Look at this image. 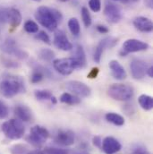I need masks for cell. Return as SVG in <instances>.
Returning a JSON list of instances; mask_svg holds the SVG:
<instances>
[{
    "mask_svg": "<svg viewBox=\"0 0 153 154\" xmlns=\"http://www.w3.org/2000/svg\"><path fill=\"white\" fill-rule=\"evenodd\" d=\"M35 18L43 27L50 32H54L57 30L63 16L62 14L55 8L39 6L36 10Z\"/></svg>",
    "mask_w": 153,
    "mask_h": 154,
    "instance_id": "6da1fadb",
    "label": "cell"
},
{
    "mask_svg": "<svg viewBox=\"0 0 153 154\" xmlns=\"http://www.w3.org/2000/svg\"><path fill=\"white\" fill-rule=\"evenodd\" d=\"M25 91V84L23 78L7 75L0 81V93L5 98H13Z\"/></svg>",
    "mask_w": 153,
    "mask_h": 154,
    "instance_id": "7a4b0ae2",
    "label": "cell"
},
{
    "mask_svg": "<svg viewBox=\"0 0 153 154\" xmlns=\"http://www.w3.org/2000/svg\"><path fill=\"white\" fill-rule=\"evenodd\" d=\"M2 132L10 140H19L25 133V127L20 119L13 118L5 121L2 125Z\"/></svg>",
    "mask_w": 153,
    "mask_h": 154,
    "instance_id": "3957f363",
    "label": "cell"
},
{
    "mask_svg": "<svg viewBox=\"0 0 153 154\" xmlns=\"http://www.w3.org/2000/svg\"><path fill=\"white\" fill-rule=\"evenodd\" d=\"M133 87L124 83H114L108 90L109 96L117 101H128L133 98Z\"/></svg>",
    "mask_w": 153,
    "mask_h": 154,
    "instance_id": "277c9868",
    "label": "cell"
},
{
    "mask_svg": "<svg viewBox=\"0 0 153 154\" xmlns=\"http://www.w3.org/2000/svg\"><path fill=\"white\" fill-rule=\"evenodd\" d=\"M0 48L5 54L9 56H14L21 60H25L29 57V54L18 46L14 38H8L5 39L1 44Z\"/></svg>",
    "mask_w": 153,
    "mask_h": 154,
    "instance_id": "5b68a950",
    "label": "cell"
},
{
    "mask_svg": "<svg viewBox=\"0 0 153 154\" xmlns=\"http://www.w3.org/2000/svg\"><path fill=\"white\" fill-rule=\"evenodd\" d=\"M49 138V132L47 128L41 125H34L32 127L30 134L27 136L26 140L34 147L40 148Z\"/></svg>",
    "mask_w": 153,
    "mask_h": 154,
    "instance_id": "8992f818",
    "label": "cell"
},
{
    "mask_svg": "<svg viewBox=\"0 0 153 154\" xmlns=\"http://www.w3.org/2000/svg\"><path fill=\"white\" fill-rule=\"evenodd\" d=\"M54 69L62 75H69L78 68L76 61L74 57L58 58L53 60Z\"/></svg>",
    "mask_w": 153,
    "mask_h": 154,
    "instance_id": "52a82bcc",
    "label": "cell"
},
{
    "mask_svg": "<svg viewBox=\"0 0 153 154\" xmlns=\"http://www.w3.org/2000/svg\"><path fill=\"white\" fill-rule=\"evenodd\" d=\"M149 48V44L136 38H129L123 44V48L120 51L122 57H125L130 53H135L140 51H145Z\"/></svg>",
    "mask_w": 153,
    "mask_h": 154,
    "instance_id": "ba28073f",
    "label": "cell"
},
{
    "mask_svg": "<svg viewBox=\"0 0 153 154\" xmlns=\"http://www.w3.org/2000/svg\"><path fill=\"white\" fill-rule=\"evenodd\" d=\"M66 89L73 92L74 95L81 98H87L90 95V88L84 82L80 81H69L66 83Z\"/></svg>",
    "mask_w": 153,
    "mask_h": 154,
    "instance_id": "9c48e42d",
    "label": "cell"
},
{
    "mask_svg": "<svg viewBox=\"0 0 153 154\" xmlns=\"http://www.w3.org/2000/svg\"><path fill=\"white\" fill-rule=\"evenodd\" d=\"M118 39L113 37H107L101 39L99 44L97 45L95 50H94V54H93V60L96 63H99L103 55V52L106 48H114L115 45L117 44Z\"/></svg>",
    "mask_w": 153,
    "mask_h": 154,
    "instance_id": "30bf717a",
    "label": "cell"
},
{
    "mask_svg": "<svg viewBox=\"0 0 153 154\" xmlns=\"http://www.w3.org/2000/svg\"><path fill=\"white\" fill-rule=\"evenodd\" d=\"M148 67L147 63L140 58H133L130 63L131 75L135 80H141L145 76Z\"/></svg>",
    "mask_w": 153,
    "mask_h": 154,
    "instance_id": "8fae6325",
    "label": "cell"
},
{
    "mask_svg": "<svg viewBox=\"0 0 153 154\" xmlns=\"http://www.w3.org/2000/svg\"><path fill=\"white\" fill-rule=\"evenodd\" d=\"M104 14H105L107 20L112 23H116L120 22V20L122 19V13H121L120 8L109 0L106 1Z\"/></svg>",
    "mask_w": 153,
    "mask_h": 154,
    "instance_id": "7c38bea8",
    "label": "cell"
},
{
    "mask_svg": "<svg viewBox=\"0 0 153 154\" xmlns=\"http://www.w3.org/2000/svg\"><path fill=\"white\" fill-rule=\"evenodd\" d=\"M55 142L63 146H71L75 142V134L72 130H59L56 134Z\"/></svg>",
    "mask_w": 153,
    "mask_h": 154,
    "instance_id": "4fadbf2b",
    "label": "cell"
},
{
    "mask_svg": "<svg viewBox=\"0 0 153 154\" xmlns=\"http://www.w3.org/2000/svg\"><path fill=\"white\" fill-rule=\"evenodd\" d=\"M54 45L60 50L69 51L73 48V44L63 31H57L54 34Z\"/></svg>",
    "mask_w": 153,
    "mask_h": 154,
    "instance_id": "5bb4252c",
    "label": "cell"
},
{
    "mask_svg": "<svg viewBox=\"0 0 153 154\" xmlns=\"http://www.w3.org/2000/svg\"><path fill=\"white\" fill-rule=\"evenodd\" d=\"M122 149V145L118 140L112 136H107L102 140L101 150L106 154H115Z\"/></svg>",
    "mask_w": 153,
    "mask_h": 154,
    "instance_id": "9a60e30c",
    "label": "cell"
},
{
    "mask_svg": "<svg viewBox=\"0 0 153 154\" xmlns=\"http://www.w3.org/2000/svg\"><path fill=\"white\" fill-rule=\"evenodd\" d=\"M134 27L142 32H151L153 23L151 20L145 16H138L133 20Z\"/></svg>",
    "mask_w": 153,
    "mask_h": 154,
    "instance_id": "2e32d148",
    "label": "cell"
},
{
    "mask_svg": "<svg viewBox=\"0 0 153 154\" xmlns=\"http://www.w3.org/2000/svg\"><path fill=\"white\" fill-rule=\"evenodd\" d=\"M109 68L111 70L112 76L116 80L122 81L127 77V74L124 66L117 61V60H111L109 62Z\"/></svg>",
    "mask_w": 153,
    "mask_h": 154,
    "instance_id": "e0dca14e",
    "label": "cell"
},
{
    "mask_svg": "<svg viewBox=\"0 0 153 154\" xmlns=\"http://www.w3.org/2000/svg\"><path fill=\"white\" fill-rule=\"evenodd\" d=\"M14 115L22 122H30L32 119V113L30 108L25 105H17L14 109Z\"/></svg>",
    "mask_w": 153,
    "mask_h": 154,
    "instance_id": "ac0fdd59",
    "label": "cell"
},
{
    "mask_svg": "<svg viewBox=\"0 0 153 154\" xmlns=\"http://www.w3.org/2000/svg\"><path fill=\"white\" fill-rule=\"evenodd\" d=\"M22 14L16 8H7V23H10L12 28H17L22 23Z\"/></svg>",
    "mask_w": 153,
    "mask_h": 154,
    "instance_id": "d6986e66",
    "label": "cell"
},
{
    "mask_svg": "<svg viewBox=\"0 0 153 154\" xmlns=\"http://www.w3.org/2000/svg\"><path fill=\"white\" fill-rule=\"evenodd\" d=\"M78 66V68H83L86 66V55L85 51L81 45H77L75 49V56L74 57Z\"/></svg>",
    "mask_w": 153,
    "mask_h": 154,
    "instance_id": "ffe728a7",
    "label": "cell"
},
{
    "mask_svg": "<svg viewBox=\"0 0 153 154\" xmlns=\"http://www.w3.org/2000/svg\"><path fill=\"white\" fill-rule=\"evenodd\" d=\"M59 100L62 103L67 104V105H71V106H75V105H78L81 103V99L79 97H77L74 94L68 93V92H64L60 98Z\"/></svg>",
    "mask_w": 153,
    "mask_h": 154,
    "instance_id": "44dd1931",
    "label": "cell"
},
{
    "mask_svg": "<svg viewBox=\"0 0 153 154\" xmlns=\"http://www.w3.org/2000/svg\"><path fill=\"white\" fill-rule=\"evenodd\" d=\"M138 102L141 108L146 111L151 110L153 108V99L152 97L147 94H142L138 98Z\"/></svg>",
    "mask_w": 153,
    "mask_h": 154,
    "instance_id": "7402d4cb",
    "label": "cell"
},
{
    "mask_svg": "<svg viewBox=\"0 0 153 154\" xmlns=\"http://www.w3.org/2000/svg\"><path fill=\"white\" fill-rule=\"evenodd\" d=\"M105 118L108 122L115 125L116 126H122L124 125V118L119 114L115 112H109L105 116Z\"/></svg>",
    "mask_w": 153,
    "mask_h": 154,
    "instance_id": "603a6c76",
    "label": "cell"
},
{
    "mask_svg": "<svg viewBox=\"0 0 153 154\" xmlns=\"http://www.w3.org/2000/svg\"><path fill=\"white\" fill-rule=\"evenodd\" d=\"M38 58L45 62H51L55 58V53L49 48H41L38 53Z\"/></svg>",
    "mask_w": 153,
    "mask_h": 154,
    "instance_id": "cb8c5ba5",
    "label": "cell"
},
{
    "mask_svg": "<svg viewBox=\"0 0 153 154\" xmlns=\"http://www.w3.org/2000/svg\"><path fill=\"white\" fill-rule=\"evenodd\" d=\"M68 28L70 32L74 35V36H78L81 32V26H80V23L77 20L76 18H71L68 21Z\"/></svg>",
    "mask_w": 153,
    "mask_h": 154,
    "instance_id": "d4e9b609",
    "label": "cell"
},
{
    "mask_svg": "<svg viewBox=\"0 0 153 154\" xmlns=\"http://www.w3.org/2000/svg\"><path fill=\"white\" fill-rule=\"evenodd\" d=\"M29 152H30L29 147L26 144H23V143L14 144L10 148L11 154H27Z\"/></svg>",
    "mask_w": 153,
    "mask_h": 154,
    "instance_id": "484cf974",
    "label": "cell"
},
{
    "mask_svg": "<svg viewBox=\"0 0 153 154\" xmlns=\"http://www.w3.org/2000/svg\"><path fill=\"white\" fill-rule=\"evenodd\" d=\"M34 96L38 100H50L53 94L47 90H37L34 91Z\"/></svg>",
    "mask_w": 153,
    "mask_h": 154,
    "instance_id": "4316f807",
    "label": "cell"
},
{
    "mask_svg": "<svg viewBox=\"0 0 153 154\" xmlns=\"http://www.w3.org/2000/svg\"><path fill=\"white\" fill-rule=\"evenodd\" d=\"M1 63L2 65L9 69H16L18 67H20V64L11 58H8L6 57H1Z\"/></svg>",
    "mask_w": 153,
    "mask_h": 154,
    "instance_id": "83f0119b",
    "label": "cell"
},
{
    "mask_svg": "<svg viewBox=\"0 0 153 154\" xmlns=\"http://www.w3.org/2000/svg\"><path fill=\"white\" fill-rule=\"evenodd\" d=\"M23 29L28 33H37L38 32V25L33 21L28 20L23 25Z\"/></svg>",
    "mask_w": 153,
    "mask_h": 154,
    "instance_id": "f1b7e54d",
    "label": "cell"
},
{
    "mask_svg": "<svg viewBox=\"0 0 153 154\" xmlns=\"http://www.w3.org/2000/svg\"><path fill=\"white\" fill-rule=\"evenodd\" d=\"M81 19H82V22L84 23V26L90 27L91 25L92 20H91V16H90V14L88 8L82 7L81 10Z\"/></svg>",
    "mask_w": 153,
    "mask_h": 154,
    "instance_id": "f546056e",
    "label": "cell"
},
{
    "mask_svg": "<svg viewBox=\"0 0 153 154\" xmlns=\"http://www.w3.org/2000/svg\"><path fill=\"white\" fill-rule=\"evenodd\" d=\"M45 154H69V151L62 148L56 147H47L44 151Z\"/></svg>",
    "mask_w": 153,
    "mask_h": 154,
    "instance_id": "4dcf8cb0",
    "label": "cell"
},
{
    "mask_svg": "<svg viewBox=\"0 0 153 154\" xmlns=\"http://www.w3.org/2000/svg\"><path fill=\"white\" fill-rule=\"evenodd\" d=\"M89 6L94 13H99L101 9V1L100 0H90Z\"/></svg>",
    "mask_w": 153,
    "mask_h": 154,
    "instance_id": "1f68e13d",
    "label": "cell"
},
{
    "mask_svg": "<svg viewBox=\"0 0 153 154\" xmlns=\"http://www.w3.org/2000/svg\"><path fill=\"white\" fill-rule=\"evenodd\" d=\"M9 115V109L5 102L0 100V119H5Z\"/></svg>",
    "mask_w": 153,
    "mask_h": 154,
    "instance_id": "d6a6232c",
    "label": "cell"
},
{
    "mask_svg": "<svg viewBox=\"0 0 153 154\" xmlns=\"http://www.w3.org/2000/svg\"><path fill=\"white\" fill-rule=\"evenodd\" d=\"M35 38H37L38 40H41L42 42L44 43H47V44H50V38H49V36L44 32V31H40V32H37V35L35 36Z\"/></svg>",
    "mask_w": 153,
    "mask_h": 154,
    "instance_id": "836d02e7",
    "label": "cell"
},
{
    "mask_svg": "<svg viewBox=\"0 0 153 154\" xmlns=\"http://www.w3.org/2000/svg\"><path fill=\"white\" fill-rule=\"evenodd\" d=\"M99 73V69L98 67H93V68L90 71V73L87 75V77H88L89 79H95V78L98 77Z\"/></svg>",
    "mask_w": 153,
    "mask_h": 154,
    "instance_id": "e575fe53",
    "label": "cell"
},
{
    "mask_svg": "<svg viewBox=\"0 0 153 154\" xmlns=\"http://www.w3.org/2000/svg\"><path fill=\"white\" fill-rule=\"evenodd\" d=\"M92 143H93V145L95 147H98V148L101 149V145H102V139H101V137L99 136V135L94 136L93 139H92Z\"/></svg>",
    "mask_w": 153,
    "mask_h": 154,
    "instance_id": "d590c367",
    "label": "cell"
},
{
    "mask_svg": "<svg viewBox=\"0 0 153 154\" xmlns=\"http://www.w3.org/2000/svg\"><path fill=\"white\" fill-rule=\"evenodd\" d=\"M96 29L99 33H102V34H106L109 32V29L105 25H97Z\"/></svg>",
    "mask_w": 153,
    "mask_h": 154,
    "instance_id": "8d00e7d4",
    "label": "cell"
},
{
    "mask_svg": "<svg viewBox=\"0 0 153 154\" xmlns=\"http://www.w3.org/2000/svg\"><path fill=\"white\" fill-rule=\"evenodd\" d=\"M131 154H151V153H150L146 149L142 148V147H138V148L134 149V150L132 152V153Z\"/></svg>",
    "mask_w": 153,
    "mask_h": 154,
    "instance_id": "74e56055",
    "label": "cell"
},
{
    "mask_svg": "<svg viewBox=\"0 0 153 154\" xmlns=\"http://www.w3.org/2000/svg\"><path fill=\"white\" fill-rule=\"evenodd\" d=\"M146 75H148L151 77V78H152L153 77V66H150V67H148Z\"/></svg>",
    "mask_w": 153,
    "mask_h": 154,
    "instance_id": "f35d334b",
    "label": "cell"
},
{
    "mask_svg": "<svg viewBox=\"0 0 153 154\" xmlns=\"http://www.w3.org/2000/svg\"><path fill=\"white\" fill-rule=\"evenodd\" d=\"M27 154H45L43 152L41 151H38V150H35V151H30Z\"/></svg>",
    "mask_w": 153,
    "mask_h": 154,
    "instance_id": "ab89813d",
    "label": "cell"
},
{
    "mask_svg": "<svg viewBox=\"0 0 153 154\" xmlns=\"http://www.w3.org/2000/svg\"><path fill=\"white\" fill-rule=\"evenodd\" d=\"M145 3L149 7H151V8L152 7V0H145Z\"/></svg>",
    "mask_w": 153,
    "mask_h": 154,
    "instance_id": "60d3db41",
    "label": "cell"
},
{
    "mask_svg": "<svg viewBox=\"0 0 153 154\" xmlns=\"http://www.w3.org/2000/svg\"><path fill=\"white\" fill-rule=\"evenodd\" d=\"M74 154H90L89 152H85V151H80V152H75Z\"/></svg>",
    "mask_w": 153,
    "mask_h": 154,
    "instance_id": "b9f144b4",
    "label": "cell"
},
{
    "mask_svg": "<svg viewBox=\"0 0 153 154\" xmlns=\"http://www.w3.org/2000/svg\"><path fill=\"white\" fill-rule=\"evenodd\" d=\"M50 101H51V102H52L53 104H57V99H56V98H55L54 96H53V97H52V98L50 99Z\"/></svg>",
    "mask_w": 153,
    "mask_h": 154,
    "instance_id": "7bdbcfd3",
    "label": "cell"
},
{
    "mask_svg": "<svg viewBox=\"0 0 153 154\" xmlns=\"http://www.w3.org/2000/svg\"><path fill=\"white\" fill-rule=\"evenodd\" d=\"M114 1H121V2H128L130 0H114Z\"/></svg>",
    "mask_w": 153,
    "mask_h": 154,
    "instance_id": "ee69618b",
    "label": "cell"
},
{
    "mask_svg": "<svg viewBox=\"0 0 153 154\" xmlns=\"http://www.w3.org/2000/svg\"><path fill=\"white\" fill-rule=\"evenodd\" d=\"M58 1H60V2H67L69 0H58Z\"/></svg>",
    "mask_w": 153,
    "mask_h": 154,
    "instance_id": "f6af8a7d",
    "label": "cell"
},
{
    "mask_svg": "<svg viewBox=\"0 0 153 154\" xmlns=\"http://www.w3.org/2000/svg\"><path fill=\"white\" fill-rule=\"evenodd\" d=\"M130 1H133V2H137V1H139V0H130Z\"/></svg>",
    "mask_w": 153,
    "mask_h": 154,
    "instance_id": "bcb514c9",
    "label": "cell"
},
{
    "mask_svg": "<svg viewBox=\"0 0 153 154\" xmlns=\"http://www.w3.org/2000/svg\"><path fill=\"white\" fill-rule=\"evenodd\" d=\"M33 1H35V2H40L41 0H33Z\"/></svg>",
    "mask_w": 153,
    "mask_h": 154,
    "instance_id": "7dc6e473",
    "label": "cell"
},
{
    "mask_svg": "<svg viewBox=\"0 0 153 154\" xmlns=\"http://www.w3.org/2000/svg\"><path fill=\"white\" fill-rule=\"evenodd\" d=\"M0 32H1V27H0Z\"/></svg>",
    "mask_w": 153,
    "mask_h": 154,
    "instance_id": "c3c4849f",
    "label": "cell"
},
{
    "mask_svg": "<svg viewBox=\"0 0 153 154\" xmlns=\"http://www.w3.org/2000/svg\"><path fill=\"white\" fill-rule=\"evenodd\" d=\"M0 154H1V153H0Z\"/></svg>",
    "mask_w": 153,
    "mask_h": 154,
    "instance_id": "681fc988",
    "label": "cell"
}]
</instances>
